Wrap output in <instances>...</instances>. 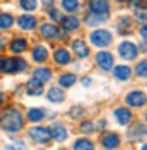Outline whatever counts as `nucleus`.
Returning a JSON list of instances; mask_svg holds the SVG:
<instances>
[{
  "mask_svg": "<svg viewBox=\"0 0 147 150\" xmlns=\"http://www.w3.org/2000/svg\"><path fill=\"white\" fill-rule=\"evenodd\" d=\"M26 125V116L16 106H5L0 111V130L5 133H21Z\"/></svg>",
  "mask_w": 147,
  "mask_h": 150,
  "instance_id": "obj_1",
  "label": "nucleus"
},
{
  "mask_svg": "<svg viewBox=\"0 0 147 150\" xmlns=\"http://www.w3.org/2000/svg\"><path fill=\"white\" fill-rule=\"evenodd\" d=\"M28 62L24 58H17V56H9V58H4L2 60V67H0V72L5 75H14V74H22L28 70Z\"/></svg>",
  "mask_w": 147,
  "mask_h": 150,
  "instance_id": "obj_2",
  "label": "nucleus"
},
{
  "mask_svg": "<svg viewBox=\"0 0 147 150\" xmlns=\"http://www.w3.org/2000/svg\"><path fill=\"white\" fill-rule=\"evenodd\" d=\"M28 138L38 145H50L51 143V131L48 126H39L36 123V126H31L28 130Z\"/></svg>",
  "mask_w": 147,
  "mask_h": 150,
  "instance_id": "obj_3",
  "label": "nucleus"
},
{
  "mask_svg": "<svg viewBox=\"0 0 147 150\" xmlns=\"http://www.w3.org/2000/svg\"><path fill=\"white\" fill-rule=\"evenodd\" d=\"M89 41L96 48H106L113 43V34L108 29H94L89 34Z\"/></svg>",
  "mask_w": 147,
  "mask_h": 150,
  "instance_id": "obj_4",
  "label": "nucleus"
},
{
  "mask_svg": "<svg viewBox=\"0 0 147 150\" xmlns=\"http://www.w3.org/2000/svg\"><path fill=\"white\" fill-rule=\"evenodd\" d=\"M36 29H38V33H39V38H43V39H48V41L62 39V31L53 22H43Z\"/></svg>",
  "mask_w": 147,
  "mask_h": 150,
  "instance_id": "obj_5",
  "label": "nucleus"
},
{
  "mask_svg": "<svg viewBox=\"0 0 147 150\" xmlns=\"http://www.w3.org/2000/svg\"><path fill=\"white\" fill-rule=\"evenodd\" d=\"M118 55L125 62H133L138 56V48L132 41H121L118 45Z\"/></svg>",
  "mask_w": 147,
  "mask_h": 150,
  "instance_id": "obj_6",
  "label": "nucleus"
},
{
  "mask_svg": "<svg viewBox=\"0 0 147 150\" xmlns=\"http://www.w3.org/2000/svg\"><path fill=\"white\" fill-rule=\"evenodd\" d=\"M94 63L103 72H111V68L115 67V56L110 51H98L94 56Z\"/></svg>",
  "mask_w": 147,
  "mask_h": 150,
  "instance_id": "obj_7",
  "label": "nucleus"
},
{
  "mask_svg": "<svg viewBox=\"0 0 147 150\" xmlns=\"http://www.w3.org/2000/svg\"><path fill=\"white\" fill-rule=\"evenodd\" d=\"M16 24H17V28L21 31H24V33H31V31H34L38 28V19L31 14V12H26V14H22V16H19L16 19Z\"/></svg>",
  "mask_w": 147,
  "mask_h": 150,
  "instance_id": "obj_8",
  "label": "nucleus"
},
{
  "mask_svg": "<svg viewBox=\"0 0 147 150\" xmlns=\"http://www.w3.org/2000/svg\"><path fill=\"white\" fill-rule=\"evenodd\" d=\"M125 104L130 108H144L147 104V96L144 91H132L125 96Z\"/></svg>",
  "mask_w": 147,
  "mask_h": 150,
  "instance_id": "obj_9",
  "label": "nucleus"
},
{
  "mask_svg": "<svg viewBox=\"0 0 147 150\" xmlns=\"http://www.w3.org/2000/svg\"><path fill=\"white\" fill-rule=\"evenodd\" d=\"M10 50V53L12 55H22V53H26L29 50V41L26 39V38H22V36H16V38H12L10 39V43H9V46H7Z\"/></svg>",
  "mask_w": 147,
  "mask_h": 150,
  "instance_id": "obj_10",
  "label": "nucleus"
},
{
  "mask_svg": "<svg viewBox=\"0 0 147 150\" xmlns=\"http://www.w3.org/2000/svg\"><path fill=\"white\" fill-rule=\"evenodd\" d=\"M113 116H115V121L118 123L120 126H128L132 120H133V112L130 111L128 108L125 106H120L113 111Z\"/></svg>",
  "mask_w": 147,
  "mask_h": 150,
  "instance_id": "obj_11",
  "label": "nucleus"
},
{
  "mask_svg": "<svg viewBox=\"0 0 147 150\" xmlns=\"http://www.w3.org/2000/svg\"><path fill=\"white\" fill-rule=\"evenodd\" d=\"M24 87H26V89H24V92L28 94V96H31V97L43 96V92H45V84H43L41 80L34 79V77H31L28 82H26V85H24Z\"/></svg>",
  "mask_w": 147,
  "mask_h": 150,
  "instance_id": "obj_12",
  "label": "nucleus"
},
{
  "mask_svg": "<svg viewBox=\"0 0 147 150\" xmlns=\"http://www.w3.org/2000/svg\"><path fill=\"white\" fill-rule=\"evenodd\" d=\"M53 62L58 67H67L72 63V55L67 48H56L53 51Z\"/></svg>",
  "mask_w": 147,
  "mask_h": 150,
  "instance_id": "obj_13",
  "label": "nucleus"
},
{
  "mask_svg": "<svg viewBox=\"0 0 147 150\" xmlns=\"http://www.w3.org/2000/svg\"><path fill=\"white\" fill-rule=\"evenodd\" d=\"M70 48H72V53L77 58H87V56L91 55V50H89V46H87V43L84 41V39H74L72 41V45H70Z\"/></svg>",
  "mask_w": 147,
  "mask_h": 150,
  "instance_id": "obj_14",
  "label": "nucleus"
},
{
  "mask_svg": "<svg viewBox=\"0 0 147 150\" xmlns=\"http://www.w3.org/2000/svg\"><path fill=\"white\" fill-rule=\"evenodd\" d=\"M48 56H50L48 48L43 46V45H36V46L31 48V60L38 65H43L45 62H48Z\"/></svg>",
  "mask_w": 147,
  "mask_h": 150,
  "instance_id": "obj_15",
  "label": "nucleus"
},
{
  "mask_svg": "<svg viewBox=\"0 0 147 150\" xmlns=\"http://www.w3.org/2000/svg\"><path fill=\"white\" fill-rule=\"evenodd\" d=\"M50 131H51V140L56 142V143H64L69 138V130L62 123H53V126L50 128Z\"/></svg>",
  "mask_w": 147,
  "mask_h": 150,
  "instance_id": "obj_16",
  "label": "nucleus"
},
{
  "mask_svg": "<svg viewBox=\"0 0 147 150\" xmlns=\"http://www.w3.org/2000/svg\"><path fill=\"white\" fill-rule=\"evenodd\" d=\"M110 19V14H94V12H89L86 19H84V24L89 26V28H96V26H101L104 22H108Z\"/></svg>",
  "mask_w": 147,
  "mask_h": 150,
  "instance_id": "obj_17",
  "label": "nucleus"
},
{
  "mask_svg": "<svg viewBox=\"0 0 147 150\" xmlns=\"http://www.w3.org/2000/svg\"><path fill=\"white\" fill-rule=\"evenodd\" d=\"M60 24H62V29L65 33H74V31H77L81 28V19L72 16V14H69V16H64V19L60 21Z\"/></svg>",
  "mask_w": 147,
  "mask_h": 150,
  "instance_id": "obj_18",
  "label": "nucleus"
},
{
  "mask_svg": "<svg viewBox=\"0 0 147 150\" xmlns=\"http://www.w3.org/2000/svg\"><path fill=\"white\" fill-rule=\"evenodd\" d=\"M87 7H89V12H94V14H110L111 9L108 0H89Z\"/></svg>",
  "mask_w": 147,
  "mask_h": 150,
  "instance_id": "obj_19",
  "label": "nucleus"
},
{
  "mask_svg": "<svg viewBox=\"0 0 147 150\" xmlns=\"http://www.w3.org/2000/svg\"><path fill=\"white\" fill-rule=\"evenodd\" d=\"M46 99H48V103H51V104H62L65 101L64 89L60 85L58 87H50L46 91Z\"/></svg>",
  "mask_w": 147,
  "mask_h": 150,
  "instance_id": "obj_20",
  "label": "nucleus"
},
{
  "mask_svg": "<svg viewBox=\"0 0 147 150\" xmlns=\"http://www.w3.org/2000/svg\"><path fill=\"white\" fill-rule=\"evenodd\" d=\"M120 143H121V138H120L118 133H111V131H108V133L103 135V138H101L103 149H118Z\"/></svg>",
  "mask_w": 147,
  "mask_h": 150,
  "instance_id": "obj_21",
  "label": "nucleus"
},
{
  "mask_svg": "<svg viewBox=\"0 0 147 150\" xmlns=\"http://www.w3.org/2000/svg\"><path fill=\"white\" fill-rule=\"evenodd\" d=\"M46 114H48V111L43 109V108H29L28 111H26V120L29 123H34L36 125V123H41L45 120Z\"/></svg>",
  "mask_w": 147,
  "mask_h": 150,
  "instance_id": "obj_22",
  "label": "nucleus"
},
{
  "mask_svg": "<svg viewBox=\"0 0 147 150\" xmlns=\"http://www.w3.org/2000/svg\"><path fill=\"white\" fill-rule=\"evenodd\" d=\"M33 77L38 79V80H41L43 84H46V82H50V80L53 79V72H51V68L45 67V63H43V65L36 67V68L33 70Z\"/></svg>",
  "mask_w": 147,
  "mask_h": 150,
  "instance_id": "obj_23",
  "label": "nucleus"
},
{
  "mask_svg": "<svg viewBox=\"0 0 147 150\" xmlns=\"http://www.w3.org/2000/svg\"><path fill=\"white\" fill-rule=\"evenodd\" d=\"M113 77L120 80V82H127L130 77H132V68L128 65H118L113 67Z\"/></svg>",
  "mask_w": 147,
  "mask_h": 150,
  "instance_id": "obj_24",
  "label": "nucleus"
},
{
  "mask_svg": "<svg viewBox=\"0 0 147 150\" xmlns=\"http://www.w3.org/2000/svg\"><path fill=\"white\" fill-rule=\"evenodd\" d=\"M128 137L135 142L140 140V138H144V137H147V126L144 123H135L128 130Z\"/></svg>",
  "mask_w": 147,
  "mask_h": 150,
  "instance_id": "obj_25",
  "label": "nucleus"
},
{
  "mask_svg": "<svg viewBox=\"0 0 147 150\" xmlns=\"http://www.w3.org/2000/svg\"><path fill=\"white\" fill-rule=\"evenodd\" d=\"M16 24V17L10 12H0V31H10Z\"/></svg>",
  "mask_w": 147,
  "mask_h": 150,
  "instance_id": "obj_26",
  "label": "nucleus"
},
{
  "mask_svg": "<svg viewBox=\"0 0 147 150\" xmlns=\"http://www.w3.org/2000/svg\"><path fill=\"white\" fill-rule=\"evenodd\" d=\"M75 82H77V75L72 74V72H65L58 77V85L62 89H70L75 85Z\"/></svg>",
  "mask_w": 147,
  "mask_h": 150,
  "instance_id": "obj_27",
  "label": "nucleus"
},
{
  "mask_svg": "<svg viewBox=\"0 0 147 150\" xmlns=\"http://www.w3.org/2000/svg\"><path fill=\"white\" fill-rule=\"evenodd\" d=\"M116 29L121 36H128L132 33V21L130 17H120L118 22H116Z\"/></svg>",
  "mask_w": 147,
  "mask_h": 150,
  "instance_id": "obj_28",
  "label": "nucleus"
},
{
  "mask_svg": "<svg viewBox=\"0 0 147 150\" xmlns=\"http://www.w3.org/2000/svg\"><path fill=\"white\" fill-rule=\"evenodd\" d=\"M60 5H62V9H64L67 14H74V12L79 10L81 2H79V0H60Z\"/></svg>",
  "mask_w": 147,
  "mask_h": 150,
  "instance_id": "obj_29",
  "label": "nucleus"
},
{
  "mask_svg": "<svg viewBox=\"0 0 147 150\" xmlns=\"http://www.w3.org/2000/svg\"><path fill=\"white\" fill-rule=\"evenodd\" d=\"M72 149L74 150H92L94 149V143L91 140H87V138H79V140H75Z\"/></svg>",
  "mask_w": 147,
  "mask_h": 150,
  "instance_id": "obj_30",
  "label": "nucleus"
},
{
  "mask_svg": "<svg viewBox=\"0 0 147 150\" xmlns=\"http://www.w3.org/2000/svg\"><path fill=\"white\" fill-rule=\"evenodd\" d=\"M19 9L24 12H34L38 9V0H19Z\"/></svg>",
  "mask_w": 147,
  "mask_h": 150,
  "instance_id": "obj_31",
  "label": "nucleus"
},
{
  "mask_svg": "<svg viewBox=\"0 0 147 150\" xmlns=\"http://www.w3.org/2000/svg\"><path fill=\"white\" fill-rule=\"evenodd\" d=\"M135 74L140 79H147V60H140L135 65Z\"/></svg>",
  "mask_w": 147,
  "mask_h": 150,
  "instance_id": "obj_32",
  "label": "nucleus"
},
{
  "mask_svg": "<svg viewBox=\"0 0 147 150\" xmlns=\"http://www.w3.org/2000/svg\"><path fill=\"white\" fill-rule=\"evenodd\" d=\"M81 131H82L84 135H92L96 131V125L92 121H82L81 123Z\"/></svg>",
  "mask_w": 147,
  "mask_h": 150,
  "instance_id": "obj_33",
  "label": "nucleus"
},
{
  "mask_svg": "<svg viewBox=\"0 0 147 150\" xmlns=\"http://www.w3.org/2000/svg\"><path fill=\"white\" fill-rule=\"evenodd\" d=\"M48 17H50V21H53V22H60L64 19V14L60 10H56V7H53V9L48 10Z\"/></svg>",
  "mask_w": 147,
  "mask_h": 150,
  "instance_id": "obj_34",
  "label": "nucleus"
},
{
  "mask_svg": "<svg viewBox=\"0 0 147 150\" xmlns=\"http://www.w3.org/2000/svg\"><path fill=\"white\" fill-rule=\"evenodd\" d=\"M69 118H72V120H77L79 116H82L84 114V108L82 106H74L72 109H69Z\"/></svg>",
  "mask_w": 147,
  "mask_h": 150,
  "instance_id": "obj_35",
  "label": "nucleus"
},
{
  "mask_svg": "<svg viewBox=\"0 0 147 150\" xmlns=\"http://www.w3.org/2000/svg\"><path fill=\"white\" fill-rule=\"evenodd\" d=\"M135 21H137V22H147V9H137L135 10Z\"/></svg>",
  "mask_w": 147,
  "mask_h": 150,
  "instance_id": "obj_36",
  "label": "nucleus"
},
{
  "mask_svg": "<svg viewBox=\"0 0 147 150\" xmlns=\"http://www.w3.org/2000/svg\"><path fill=\"white\" fill-rule=\"evenodd\" d=\"M41 5H43V9L50 10L55 7V0H41Z\"/></svg>",
  "mask_w": 147,
  "mask_h": 150,
  "instance_id": "obj_37",
  "label": "nucleus"
},
{
  "mask_svg": "<svg viewBox=\"0 0 147 150\" xmlns=\"http://www.w3.org/2000/svg\"><path fill=\"white\" fill-rule=\"evenodd\" d=\"M138 34H140V38H142V39H146V41H147V24H144L142 28L138 29Z\"/></svg>",
  "mask_w": 147,
  "mask_h": 150,
  "instance_id": "obj_38",
  "label": "nucleus"
},
{
  "mask_svg": "<svg viewBox=\"0 0 147 150\" xmlns=\"http://www.w3.org/2000/svg\"><path fill=\"white\" fill-rule=\"evenodd\" d=\"M138 51H142V53H147V41L146 39H142L140 43H138Z\"/></svg>",
  "mask_w": 147,
  "mask_h": 150,
  "instance_id": "obj_39",
  "label": "nucleus"
},
{
  "mask_svg": "<svg viewBox=\"0 0 147 150\" xmlns=\"http://www.w3.org/2000/svg\"><path fill=\"white\" fill-rule=\"evenodd\" d=\"M5 48H7V36L2 34L0 36V50H5Z\"/></svg>",
  "mask_w": 147,
  "mask_h": 150,
  "instance_id": "obj_40",
  "label": "nucleus"
},
{
  "mask_svg": "<svg viewBox=\"0 0 147 150\" xmlns=\"http://www.w3.org/2000/svg\"><path fill=\"white\" fill-rule=\"evenodd\" d=\"M106 126H108V121H106V120H99V121H98V128H99V130H104Z\"/></svg>",
  "mask_w": 147,
  "mask_h": 150,
  "instance_id": "obj_41",
  "label": "nucleus"
},
{
  "mask_svg": "<svg viewBox=\"0 0 147 150\" xmlns=\"http://www.w3.org/2000/svg\"><path fill=\"white\" fill-rule=\"evenodd\" d=\"M91 84H92L91 77H82V85H86V87H89Z\"/></svg>",
  "mask_w": 147,
  "mask_h": 150,
  "instance_id": "obj_42",
  "label": "nucleus"
},
{
  "mask_svg": "<svg viewBox=\"0 0 147 150\" xmlns=\"http://www.w3.org/2000/svg\"><path fill=\"white\" fill-rule=\"evenodd\" d=\"M5 99H7V97H5V94L0 91V108H4V104H5Z\"/></svg>",
  "mask_w": 147,
  "mask_h": 150,
  "instance_id": "obj_43",
  "label": "nucleus"
},
{
  "mask_svg": "<svg viewBox=\"0 0 147 150\" xmlns=\"http://www.w3.org/2000/svg\"><path fill=\"white\" fill-rule=\"evenodd\" d=\"M128 2L132 4V5H133V7H137V5H140V4H142L144 0H128Z\"/></svg>",
  "mask_w": 147,
  "mask_h": 150,
  "instance_id": "obj_44",
  "label": "nucleus"
},
{
  "mask_svg": "<svg viewBox=\"0 0 147 150\" xmlns=\"http://www.w3.org/2000/svg\"><path fill=\"white\" fill-rule=\"evenodd\" d=\"M116 2H118V4H123V2H128V0H116Z\"/></svg>",
  "mask_w": 147,
  "mask_h": 150,
  "instance_id": "obj_45",
  "label": "nucleus"
},
{
  "mask_svg": "<svg viewBox=\"0 0 147 150\" xmlns=\"http://www.w3.org/2000/svg\"><path fill=\"white\" fill-rule=\"evenodd\" d=\"M142 150H147V143L146 145H142Z\"/></svg>",
  "mask_w": 147,
  "mask_h": 150,
  "instance_id": "obj_46",
  "label": "nucleus"
},
{
  "mask_svg": "<svg viewBox=\"0 0 147 150\" xmlns=\"http://www.w3.org/2000/svg\"><path fill=\"white\" fill-rule=\"evenodd\" d=\"M0 2H9V0H0Z\"/></svg>",
  "mask_w": 147,
  "mask_h": 150,
  "instance_id": "obj_47",
  "label": "nucleus"
},
{
  "mask_svg": "<svg viewBox=\"0 0 147 150\" xmlns=\"http://www.w3.org/2000/svg\"><path fill=\"white\" fill-rule=\"evenodd\" d=\"M146 120H147V112H146Z\"/></svg>",
  "mask_w": 147,
  "mask_h": 150,
  "instance_id": "obj_48",
  "label": "nucleus"
},
{
  "mask_svg": "<svg viewBox=\"0 0 147 150\" xmlns=\"http://www.w3.org/2000/svg\"><path fill=\"white\" fill-rule=\"evenodd\" d=\"M146 5H147V0H146Z\"/></svg>",
  "mask_w": 147,
  "mask_h": 150,
  "instance_id": "obj_49",
  "label": "nucleus"
}]
</instances>
